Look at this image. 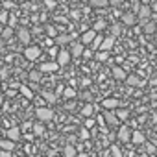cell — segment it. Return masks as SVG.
<instances>
[{
  "label": "cell",
  "mask_w": 157,
  "mask_h": 157,
  "mask_svg": "<svg viewBox=\"0 0 157 157\" xmlns=\"http://www.w3.org/2000/svg\"><path fill=\"white\" fill-rule=\"evenodd\" d=\"M35 117L41 122H50V120H54V111L50 107H37L35 109Z\"/></svg>",
  "instance_id": "6da1fadb"
},
{
  "label": "cell",
  "mask_w": 157,
  "mask_h": 157,
  "mask_svg": "<svg viewBox=\"0 0 157 157\" xmlns=\"http://www.w3.org/2000/svg\"><path fill=\"white\" fill-rule=\"evenodd\" d=\"M39 56H41V48H39V46H35V44H26L24 57H26L28 61H35Z\"/></svg>",
  "instance_id": "7a4b0ae2"
},
{
  "label": "cell",
  "mask_w": 157,
  "mask_h": 157,
  "mask_svg": "<svg viewBox=\"0 0 157 157\" xmlns=\"http://www.w3.org/2000/svg\"><path fill=\"white\" fill-rule=\"evenodd\" d=\"M70 50H65V48H61L59 52H57V65L59 67H65V65H68V61H70Z\"/></svg>",
  "instance_id": "3957f363"
},
{
  "label": "cell",
  "mask_w": 157,
  "mask_h": 157,
  "mask_svg": "<svg viewBox=\"0 0 157 157\" xmlns=\"http://www.w3.org/2000/svg\"><path fill=\"white\" fill-rule=\"evenodd\" d=\"M117 137H118V142H129V140H131V129H129L128 126H122V128L118 129Z\"/></svg>",
  "instance_id": "277c9868"
},
{
  "label": "cell",
  "mask_w": 157,
  "mask_h": 157,
  "mask_svg": "<svg viewBox=\"0 0 157 157\" xmlns=\"http://www.w3.org/2000/svg\"><path fill=\"white\" fill-rule=\"evenodd\" d=\"M129 87H144V82L140 80L139 76H135V74H129V76H126V80H124Z\"/></svg>",
  "instance_id": "5b68a950"
},
{
  "label": "cell",
  "mask_w": 157,
  "mask_h": 157,
  "mask_svg": "<svg viewBox=\"0 0 157 157\" xmlns=\"http://www.w3.org/2000/svg\"><path fill=\"white\" fill-rule=\"evenodd\" d=\"M17 37H19V41H21L22 44H30V43H32V35H30V30H28V28H21V30L17 32Z\"/></svg>",
  "instance_id": "8992f818"
},
{
  "label": "cell",
  "mask_w": 157,
  "mask_h": 157,
  "mask_svg": "<svg viewBox=\"0 0 157 157\" xmlns=\"http://www.w3.org/2000/svg\"><path fill=\"white\" fill-rule=\"evenodd\" d=\"M137 17H139V21H146V19H150V17H151V10H150V6L142 4V6L139 8V11H137Z\"/></svg>",
  "instance_id": "52a82bcc"
},
{
  "label": "cell",
  "mask_w": 157,
  "mask_h": 157,
  "mask_svg": "<svg viewBox=\"0 0 157 157\" xmlns=\"http://www.w3.org/2000/svg\"><path fill=\"white\" fill-rule=\"evenodd\" d=\"M111 74H113V78H115V80H118V82H124L126 80V70L122 68V67H113L111 68Z\"/></svg>",
  "instance_id": "ba28073f"
},
{
  "label": "cell",
  "mask_w": 157,
  "mask_h": 157,
  "mask_svg": "<svg viewBox=\"0 0 157 157\" xmlns=\"http://www.w3.org/2000/svg\"><path fill=\"white\" fill-rule=\"evenodd\" d=\"M72 39H70V35L68 33H59V35H56L54 37V44L56 46H63V44H68Z\"/></svg>",
  "instance_id": "9c48e42d"
},
{
  "label": "cell",
  "mask_w": 157,
  "mask_h": 157,
  "mask_svg": "<svg viewBox=\"0 0 157 157\" xmlns=\"http://www.w3.org/2000/svg\"><path fill=\"white\" fill-rule=\"evenodd\" d=\"M129 142H133L135 146H140V144L146 142V137H144V133H140V131H131V140H129Z\"/></svg>",
  "instance_id": "30bf717a"
},
{
  "label": "cell",
  "mask_w": 157,
  "mask_h": 157,
  "mask_svg": "<svg viewBox=\"0 0 157 157\" xmlns=\"http://www.w3.org/2000/svg\"><path fill=\"white\" fill-rule=\"evenodd\" d=\"M57 68H59L57 61H48V63H43V65L39 67V70H41V72H56Z\"/></svg>",
  "instance_id": "8fae6325"
},
{
  "label": "cell",
  "mask_w": 157,
  "mask_h": 157,
  "mask_svg": "<svg viewBox=\"0 0 157 157\" xmlns=\"http://www.w3.org/2000/svg\"><path fill=\"white\" fill-rule=\"evenodd\" d=\"M120 21H122V24H126V26H133L135 24V13L133 11H128V13H124L122 17H120Z\"/></svg>",
  "instance_id": "7c38bea8"
},
{
  "label": "cell",
  "mask_w": 157,
  "mask_h": 157,
  "mask_svg": "<svg viewBox=\"0 0 157 157\" xmlns=\"http://www.w3.org/2000/svg\"><path fill=\"white\" fill-rule=\"evenodd\" d=\"M113 46H115V37H113V35H109V37L102 39V44H100V48H98V50H107V52H109Z\"/></svg>",
  "instance_id": "4fadbf2b"
},
{
  "label": "cell",
  "mask_w": 157,
  "mask_h": 157,
  "mask_svg": "<svg viewBox=\"0 0 157 157\" xmlns=\"http://www.w3.org/2000/svg\"><path fill=\"white\" fill-rule=\"evenodd\" d=\"M102 105H104V109H115V107L120 105V100L118 98H105L102 102Z\"/></svg>",
  "instance_id": "5bb4252c"
},
{
  "label": "cell",
  "mask_w": 157,
  "mask_h": 157,
  "mask_svg": "<svg viewBox=\"0 0 157 157\" xmlns=\"http://www.w3.org/2000/svg\"><path fill=\"white\" fill-rule=\"evenodd\" d=\"M6 135H8V139H11V140H19L21 139V128H17V126H13V128H10L8 131H6Z\"/></svg>",
  "instance_id": "9a60e30c"
},
{
  "label": "cell",
  "mask_w": 157,
  "mask_h": 157,
  "mask_svg": "<svg viewBox=\"0 0 157 157\" xmlns=\"http://www.w3.org/2000/svg\"><path fill=\"white\" fill-rule=\"evenodd\" d=\"M83 54V43L80 41V43H74L72 44V48H70V56H74V57H80Z\"/></svg>",
  "instance_id": "2e32d148"
},
{
  "label": "cell",
  "mask_w": 157,
  "mask_h": 157,
  "mask_svg": "<svg viewBox=\"0 0 157 157\" xmlns=\"http://www.w3.org/2000/svg\"><path fill=\"white\" fill-rule=\"evenodd\" d=\"M140 22H142V30H144V33H153V32L157 30L155 22H151L150 19H146V21H140Z\"/></svg>",
  "instance_id": "e0dca14e"
},
{
  "label": "cell",
  "mask_w": 157,
  "mask_h": 157,
  "mask_svg": "<svg viewBox=\"0 0 157 157\" xmlns=\"http://www.w3.org/2000/svg\"><path fill=\"white\" fill-rule=\"evenodd\" d=\"M96 33H98V32H94L93 28H91V30H87V32H85V33L82 35V43H83V44H91Z\"/></svg>",
  "instance_id": "ac0fdd59"
},
{
  "label": "cell",
  "mask_w": 157,
  "mask_h": 157,
  "mask_svg": "<svg viewBox=\"0 0 157 157\" xmlns=\"http://www.w3.org/2000/svg\"><path fill=\"white\" fill-rule=\"evenodd\" d=\"M104 118H105V122L109 124V126H117L120 120H118V117L115 115V113H109V111H105L104 113Z\"/></svg>",
  "instance_id": "d6986e66"
},
{
  "label": "cell",
  "mask_w": 157,
  "mask_h": 157,
  "mask_svg": "<svg viewBox=\"0 0 157 157\" xmlns=\"http://www.w3.org/2000/svg\"><path fill=\"white\" fill-rule=\"evenodd\" d=\"M107 57H109V54H107V50H94V59L98 61V63H104V61H107Z\"/></svg>",
  "instance_id": "ffe728a7"
},
{
  "label": "cell",
  "mask_w": 157,
  "mask_h": 157,
  "mask_svg": "<svg viewBox=\"0 0 157 157\" xmlns=\"http://www.w3.org/2000/svg\"><path fill=\"white\" fill-rule=\"evenodd\" d=\"M76 153H78V150H76V146H72V144H67V146L63 148V155H65V157H76Z\"/></svg>",
  "instance_id": "44dd1931"
},
{
  "label": "cell",
  "mask_w": 157,
  "mask_h": 157,
  "mask_svg": "<svg viewBox=\"0 0 157 157\" xmlns=\"http://www.w3.org/2000/svg\"><path fill=\"white\" fill-rule=\"evenodd\" d=\"M0 148H2V150H8V151H13V148H15V140H11V139L0 140Z\"/></svg>",
  "instance_id": "7402d4cb"
},
{
  "label": "cell",
  "mask_w": 157,
  "mask_h": 157,
  "mask_svg": "<svg viewBox=\"0 0 157 157\" xmlns=\"http://www.w3.org/2000/svg\"><path fill=\"white\" fill-rule=\"evenodd\" d=\"M82 115L87 118V117H93L94 115V105H93V102H89L87 105H83V109H82Z\"/></svg>",
  "instance_id": "603a6c76"
},
{
  "label": "cell",
  "mask_w": 157,
  "mask_h": 157,
  "mask_svg": "<svg viewBox=\"0 0 157 157\" xmlns=\"http://www.w3.org/2000/svg\"><path fill=\"white\" fill-rule=\"evenodd\" d=\"M33 128V135H37V137H41V135H44V122H37V124H33L32 126Z\"/></svg>",
  "instance_id": "cb8c5ba5"
},
{
  "label": "cell",
  "mask_w": 157,
  "mask_h": 157,
  "mask_svg": "<svg viewBox=\"0 0 157 157\" xmlns=\"http://www.w3.org/2000/svg\"><path fill=\"white\" fill-rule=\"evenodd\" d=\"M19 89H21V94H22L24 98H28V100H32V98H33V93H32V89H30L28 85H21Z\"/></svg>",
  "instance_id": "d4e9b609"
},
{
  "label": "cell",
  "mask_w": 157,
  "mask_h": 157,
  "mask_svg": "<svg viewBox=\"0 0 157 157\" xmlns=\"http://www.w3.org/2000/svg\"><path fill=\"white\" fill-rule=\"evenodd\" d=\"M41 78H43V72L41 70H32L30 72V82L37 83V82H41Z\"/></svg>",
  "instance_id": "484cf974"
},
{
  "label": "cell",
  "mask_w": 157,
  "mask_h": 157,
  "mask_svg": "<svg viewBox=\"0 0 157 157\" xmlns=\"http://www.w3.org/2000/svg\"><path fill=\"white\" fill-rule=\"evenodd\" d=\"M120 33H122V24H120V22L111 24V35H113V37H118Z\"/></svg>",
  "instance_id": "4316f807"
},
{
  "label": "cell",
  "mask_w": 157,
  "mask_h": 157,
  "mask_svg": "<svg viewBox=\"0 0 157 157\" xmlns=\"http://www.w3.org/2000/svg\"><path fill=\"white\" fill-rule=\"evenodd\" d=\"M0 35H2V39H6V41H10V39L13 37V28H11V26H8V28H4L2 32H0Z\"/></svg>",
  "instance_id": "83f0119b"
},
{
  "label": "cell",
  "mask_w": 157,
  "mask_h": 157,
  "mask_svg": "<svg viewBox=\"0 0 157 157\" xmlns=\"http://www.w3.org/2000/svg\"><path fill=\"white\" fill-rule=\"evenodd\" d=\"M43 98H44L48 104H56V100H57V98H56V94H54V93H50V91H43Z\"/></svg>",
  "instance_id": "f1b7e54d"
},
{
  "label": "cell",
  "mask_w": 157,
  "mask_h": 157,
  "mask_svg": "<svg viewBox=\"0 0 157 157\" xmlns=\"http://www.w3.org/2000/svg\"><path fill=\"white\" fill-rule=\"evenodd\" d=\"M102 39H104V37H102L100 33H96V35H94V39H93V43H91L93 50H98V48H100V44H102Z\"/></svg>",
  "instance_id": "f546056e"
},
{
  "label": "cell",
  "mask_w": 157,
  "mask_h": 157,
  "mask_svg": "<svg viewBox=\"0 0 157 157\" xmlns=\"http://www.w3.org/2000/svg\"><path fill=\"white\" fill-rule=\"evenodd\" d=\"M93 8H105L109 4V0H89Z\"/></svg>",
  "instance_id": "4dcf8cb0"
},
{
  "label": "cell",
  "mask_w": 157,
  "mask_h": 157,
  "mask_svg": "<svg viewBox=\"0 0 157 157\" xmlns=\"http://www.w3.org/2000/svg\"><path fill=\"white\" fill-rule=\"evenodd\" d=\"M104 28H105V21H102V19L96 21V22L93 24V30H94V32H102Z\"/></svg>",
  "instance_id": "1f68e13d"
},
{
  "label": "cell",
  "mask_w": 157,
  "mask_h": 157,
  "mask_svg": "<svg viewBox=\"0 0 157 157\" xmlns=\"http://www.w3.org/2000/svg\"><path fill=\"white\" fill-rule=\"evenodd\" d=\"M76 96V91L74 89H63V98H67V100H70V98H74Z\"/></svg>",
  "instance_id": "d6a6232c"
},
{
  "label": "cell",
  "mask_w": 157,
  "mask_h": 157,
  "mask_svg": "<svg viewBox=\"0 0 157 157\" xmlns=\"http://www.w3.org/2000/svg\"><path fill=\"white\" fill-rule=\"evenodd\" d=\"M109 153H111V155H115V157H120V155H122V150H120V146H118V144H113V146H111V150H109Z\"/></svg>",
  "instance_id": "836d02e7"
},
{
  "label": "cell",
  "mask_w": 157,
  "mask_h": 157,
  "mask_svg": "<svg viewBox=\"0 0 157 157\" xmlns=\"http://www.w3.org/2000/svg\"><path fill=\"white\" fill-rule=\"evenodd\" d=\"M8 26H11V28H15L17 26V15H13V13H10L8 15V22H6Z\"/></svg>",
  "instance_id": "e575fe53"
},
{
  "label": "cell",
  "mask_w": 157,
  "mask_h": 157,
  "mask_svg": "<svg viewBox=\"0 0 157 157\" xmlns=\"http://www.w3.org/2000/svg\"><path fill=\"white\" fill-rule=\"evenodd\" d=\"M117 117H118V120H128V118H129V111H128V109H120V111L117 113Z\"/></svg>",
  "instance_id": "d590c367"
},
{
  "label": "cell",
  "mask_w": 157,
  "mask_h": 157,
  "mask_svg": "<svg viewBox=\"0 0 157 157\" xmlns=\"http://www.w3.org/2000/svg\"><path fill=\"white\" fill-rule=\"evenodd\" d=\"M8 10H0V24H6L8 22Z\"/></svg>",
  "instance_id": "8d00e7d4"
},
{
  "label": "cell",
  "mask_w": 157,
  "mask_h": 157,
  "mask_svg": "<svg viewBox=\"0 0 157 157\" xmlns=\"http://www.w3.org/2000/svg\"><path fill=\"white\" fill-rule=\"evenodd\" d=\"M46 33H48L50 37H56V35H57V33H56V28H54V26H46Z\"/></svg>",
  "instance_id": "74e56055"
},
{
  "label": "cell",
  "mask_w": 157,
  "mask_h": 157,
  "mask_svg": "<svg viewBox=\"0 0 157 157\" xmlns=\"http://www.w3.org/2000/svg\"><path fill=\"white\" fill-rule=\"evenodd\" d=\"M80 135H82V139H89V137H91V133H89V128H83V129L80 131Z\"/></svg>",
  "instance_id": "f35d334b"
},
{
  "label": "cell",
  "mask_w": 157,
  "mask_h": 157,
  "mask_svg": "<svg viewBox=\"0 0 157 157\" xmlns=\"http://www.w3.org/2000/svg\"><path fill=\"white\" fill-rule=\"evenodd\" d=\"M82 56H83V57H93V56H94V50H91V48L85 50V48H83V54H82Z\"/></svg>",
  "instance_id": "ab89813d"
},
{
  "label": "cell",
  "mask_w": 157,
  "mask_h": 157,
  "mask_svg": "<svg viewBox=\"0 0 157 157\" xmlns=\"http://www.w3.org/2000/svg\"><path fill=\"white\" fill-rule=\"evenodd\" d=\"M146 151H148V153H155V144L146 142Z\"/></svg>",
  "instance_id": "60d3db41"
},
{
  "label": "cell",
  "mask_w": 157,
  "mask_h": 157,
  "mask_svg": "<svg viewBox=\"0 0 157 157\" xmlns=\"http://www.w3.org/2000/svg\"><path fill=\"white\" fill-rule=\"evenodd\" d=\"M93 126H94V120H93L91 117H87V120H85V128H89V129H91Z\"/></svg>",
  "instance_id": "b9f144b4"
},
{
  "label": "cell",
  "mask_w": 157,
  "mask_h": 157,
  "mask_svg": "<svg viewBox=\"0 0 157 157\" xmlns=\"http://www.w3.org/2000/svg\"><path fill=\"white\" fill-rule=\"evenodd\" d=\"M44 6H46L48 10H52V8H56V0H46V2H44Z\"/></svg>",
  "instance_id": "7bdbcfd3"
},
{
  "label": "cell",
  "mask_w": 157,
  "mask_h": 157,
  "mask_svg": "<svg viewBox=\"0 0 157 157\" xmlns=\"http://www.w3.org/2000/svg\"><path fill=\"white\" fill-rule=\"evenodd\" d=\"M139 8H140V4L137 2V0H133V13L137 15V11H139Z\"/></svg>",
  "instance_id": "ee69618b"
},
{
  "label": "cell",
  "mask_w": 157,
  "mask_h": 157,
  "mask_svg": "<svg viewBox=\"0 0 157 157\" xmlns=\"http://www.w3.org/2000/svg\"><path fill=\"white\" fill-rule=\"evenodd\" d=\"M109 4H111V6H115V8H118V6L122 4V0H109Z\"/></svg>",
  "instance_id": "f6af8a7d"
},
{
  "label": "cell",
  "mask_w": 157,
  "mask_h": 157,
  "mask_svg": "<svg viewBox=\"0 0 157 157\" xmlns=\"http://www.w3.org/2000/svg\"><path fill=\"white\" fill-rule=\"evenodd\" d=\"M83 100H87V102H93V94H89V93H83Z\"/></svg>",
  "instance_id": "bcb514c9"
},
{
  "label": "cell",
  "mask_w": 157,
  "mask_h": 157,
  "mask_svg": "<svg viewBox=\"0 0 157 157\" xmlns=\"http://www.w3.org/2000/svg\"><path fill=\"white\" fill-rule=\"evenodd\" d=\"M98 124L104 126V124H105V118H104V117H98Z\"/></svg>",
  "instance_id": "7dc6e473"
},
{
  "label": "cell",
  "mask_w": 157,
  "mask_h": 157,
  "mask_svg": "<svg viewBox=\"0 0 157 157\" xmlns=\"http://www.w3.org/2000/svg\"><path fill=\"white\" fill-rule=\"evenodd\" d=\"M0 76H2V78H8V70H0Z\"/></svg>",
  "instance_id": "c3c4849f"
},
{
  "label": "cell",
  "mask_w": 157,
  "mask_h": 157,
  "mask_svg": "<svg viewBox=\"0 0 157 157\" xmlns=\"http://www.w3.org/2000/svg\"><path fill=\"white\" fill-rule=\"evenodd\" d=\"M2 104H4V94H2V91H0V107H2Z\"/></svg>",
  "instance_id": "681fc988"
},
{
  "label": "cell",
  "mask_w": 157,
  "mask_h": 157,
  "mask_svg": "<svg viewBox=\"0 0 157 157\" xmlns=\"http://www.w3.org/2000/svg\"><path fill=\"white\" fill-rule=\"evenodd\" d=\"M44 44H48V46H50V44H54V41H52V39H50V37H48V39H46V41H44Z\"/></svg>",
  "instance_id": "f907efd6"
},
{
  "label": "cell",
  "mask_w": 157,
  "mask_h": 157,
  "mask_svg": "<svg viewBox=\"0 0 157 157\" xmlns=\"http://www.w3.org/2000/svg\"><path fill=\"white\" fill-rule=\"evenodd\" d=\"M83 2H89V0H83Z\"/></svg>",
  "instance_id": "816d5d0a"
}]
</instances>
